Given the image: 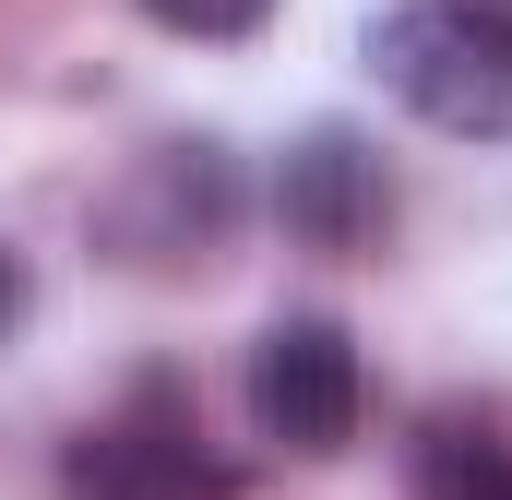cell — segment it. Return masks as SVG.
Segmentation results:
<instances>
[{
	"instance_id": "cell-4",
	"label": "cell",
	"mask_w": 512,
	"mask_h": 500,
	"mask_svg": "<svg viewBox=\"0 0 512 500\" xmlns=\"http://www.w3.org/2000/svg\"><path fill=\"white\" fill-rule=\"evenodd\" d=\"M286 227L310 250H370L393 227V179H382V155L358 143V131H310L298 155H286Z\"/></svg>"
},
{
	"instance_id": "cell-5",
	"label": "cell",
	"mask_w": 512,
	"mask_h": 500,
	"mask_svg": "<svg viewBox=\"0 0 512 500\" xmlns=\"http://www.w3.org/2000/svg\"><path fill=\"white\" fill-rule=\"evenodd\" d=\"M417 500H512V441L441 417V429L417 441Z\"/></svg>"
},
{
	"instance_id": "cell-3",
	"label": "cell",
	"mask_w": 512,
	"mask_h": 500,
	"mask_svg": "<svg viewBox=\"0 0 512 500\" xmlns=\"http://www.w3.org/2000/svg\"><path fill=\"white\" fill-rule=\"evenodd\" d=\"M358 346H346V322H322V310H298V322H274L251 346V417L274 453H346L358 441Z\"/></svg>"
},
{
	"instance_id": "cell-6",
	"label": "cell",
	"mask_w": 512,
	"mask_h": 500,
	"mask_svg": "<svg viewBox=\"0 0 512 500\" xmlns=\"http://www.w3.org/2000/svg\"><path fill=\"white\" fill-rule=\"evenodd\" d=\"M143 12H155L167 36H251L274 0H143Z\"/></svg>"
},
{
	"instance_id": "cell-7",
	"label": "cell",
	"mask_w": 512,
	"mask_h": 500,
	"mask_svg": "<svg viewBox=\"0 0 512 500\" xmlns=\"http://www.w3.org/2000/svg\"><path fill=\"white\" fill-rule=\"evenodd\" d=\"M12 322H24V262L0 250V346H12Z\"/></svg>"
},
{
	"instance_id": "cell-2",
	"label": "cell",
	"mask_w": 512,
	"mask_h": 500,
	"mask_svg": "<svg viewBox=\"0 0 512 500\" xmlns=\"http://www.w3.org/2000/svg\"><path fill=\"white\" fill-rule=\"evenodd\" d=\"M60 489H72V500H227V465L203 453L179 381H131L120 405L72 441Z\"/></svg>"
},
{
	"instance_id": "cell-1",
	"label": "cell",
	"mask_w": 512,
	"mask_h": 500,
	"mask_svg": "<svg viewBox=\"0 0 512 500\" xmlns=\"http://www.w3.org/2000/svg\"><path fill=\"white\" fill-rule=\"evenodd\" d=\"M370 72L429 131L512 143V12H489V0H393L370 24Z\"/></svg>"
}]
</instances>
